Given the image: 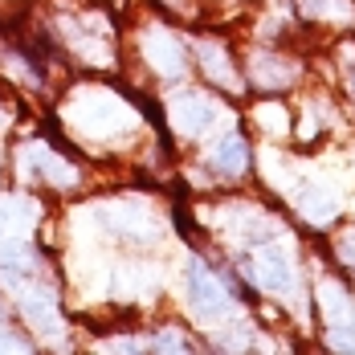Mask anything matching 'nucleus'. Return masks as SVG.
<instances>
[{
	"label": "nucleus",
	"mask_w": 355,
	"mask_h": 355,
	"mask_svg": "<svg viewBox=\"0 0 355 355\" xmlns=\"http://www.w3.org/2000/svg\"><path fill=\"white\" fill-rule=\"evenodd\" d=\"M188 302H192V311H196L200 319H209V322L233 315V302H229L225 286L216 282L205 266H192V270H188Z\"/></svg>",
	"instance_id": "f257e3e1"
},
{
	"label": "nucleus",
	"mask_w": 355,
	"mask_h": 355,
	"mask_svg": "<svg viewBox=\"0 0 355 355\" xmlns=\"http://www.w3.org/2000/svg\"><path fill=\"white\" fill-rule=\"evenodd\" d=\"M245 270L253 274V282L261 286V290H274V294H282V290L294 286V266H290L282 245H261L249 257Z\"/></svg>",
	"instance_id": "f03ea898"
},
{
	"label": "nucleus",
	"mask_w": 355,
	"mask_h": 355,
	"mask_svg": "<svg viewBox=\"0 0 355 355\" xmlns=\"http://www.w3.org/2000/svg\"><path fill=\"white\" fill-rule=\"evenodd\" d=\"M216 114H220V107L213 98H205V94H180V98H172V119H176V127L188 139L205 135L216 123Z\"/></svg>",
	"instance_id": "7ed1b4c3"
},
{
	"label": "nucleus",
	"mask_w": 355,
	"mask_h": 355,
	"mask_svg": "<svg viewBox=\"0 0 355 355\" xmlns=\"http://www.w3.org/2000/svg\"><path fill=\"white\" fill-rule=\"evenodd\" d=\"M322 315H327V331H331V335H335V343L343 347V335H347V331H355V315H352L347 294H343L335 282L322 286Z\"/></svg>",
	"instance_id": "20e7f679"
},
{
	"label": "nucleus",
	"mask_w": 355,
	"mask_h": 355,
	"mask_svg": "<svg viewBox=\"0 0 355 355\" xmlns=\"http://www.w3.org/2000/svg\"><path fill=\"white\" fill-rule=\"evenodd\" d=\"M209 164H213L220 176H241L249 164V147L241 135H225V139L213 147V155H209Z\"/></svg>",
	"instance_id": "39448f33"
},
{
	"label": "nucleus",
	"mask_w": 355,
	"mask_h": 355,
	"mask_svg": "<svg viewBox=\"0 0 355 355\" xmlns=\"http://www.w3.org/2000/svg\"><path fill=\"white\" fill-rule=\"evenodd\" d=\"M147 58H151V66L159 73H180L184 70V45H180L176 37H168V33H151L147 37Z\"/></svg>",
	"instance_id": "423d86ee"
},
{
	"label": "nucleus",
	"mask_w": 355,
	"mask_h": 355,
	"mask_svg": "<svg viewBox=\"0 0 355 355\" xmlns=\"http://www.w3.org/2000/svg\"><path fill=\"white\" fill-rule=\"evenodd\" d=\"M200 58H205V66H209V73H213L216 82H233V73H229V62H225V53H220V49L205 45V49H200Z\"/></svg>",
	"instance_id": "0eeeda50"
},
{
	"label": "nucleus",
	"mask_w": 355,
	"mask_h": 355,
	"mask_svg": "<svg viewBox=\"0 0 355 355\" xmlns=\"http://www.w3.org/2000/svg\"><path fill=\"white\" fill-rule=\"evenodd\" d=\"M257 66H266V70H286L278 58H257ZM257 82H266V86H278V82H290V73H261Z\"/></svg>",
	"instance_id": "6e6552de"
}]
</instances>
